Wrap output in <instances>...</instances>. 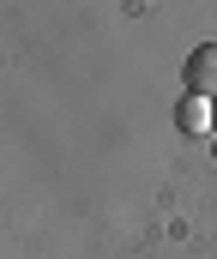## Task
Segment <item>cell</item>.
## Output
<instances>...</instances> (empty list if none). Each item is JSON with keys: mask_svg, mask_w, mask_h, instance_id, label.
I'll use <instances>...</instances> for the list:
<instances>
[{"mask_svg": "<svg viewBox=\"0 0 217 259\" xmlns=\"http://www.w3.org/2000/svg\"><path fill=\"white\" fill-rule=\"evenodd\" d=\"M211 133H217V103H211Z\"/></svg>", "mask_w": 217, "mask_h": 259, "instance_id": "3957f363", "label": "cell"}, {"mask_svg": "<svg viewBox=\"0 0 217 259\" xmlns=\"http://www.w3.org/2000/svg\"><path fill=\"white\" fill-rule=\"evenodd\" d=\"M175 127L187 133V139H205V133H211V103H205V97H181V103H175Z\"/></svg>", "mask_w": 217, "mask_h": 259, "instance_id": "7a4b0ae2", "label": "cell"}, {"mask_svg": "<svg viewBox=\"0 0 217 259\" xmlns=\"http://www.w3.org/2000/svg\"><path fill=\"white\" fill-rule=\"evenodd\" d=\"M181 84H187V97L217 103V36H205V42L181 61Z\"/></svg>", "mask_w": 217, "mask_h": 259, "instance_id": "6da1fadb", "label": "cell"}]
</instances>
